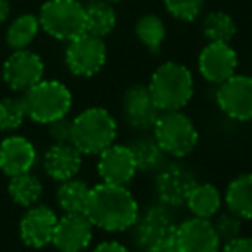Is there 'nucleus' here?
I'll list each match as a JSON object with an SVG mask.
<instances>
[{
  "label": "nucleus",
  "instance_id": "1",
  "mask_svg": "<svg viewBox=\"0 0 252 252\" xmlns=\"http://www.w3.org/2000/svg\"><path fill=\"white\" fill-rule=\"evenodd\" d=\"M140 207L128 187L97 183L90 187L85 216L95 228L107 233H121L131 230Z\"/></svg>",
  "mask_w": 252,
  "mask_h": 252
},
{
  "label": "nucleus",
  "instance_id": "2",
  "mask_svg": "<svg viewBox=\"0 0 252 252\" xmlns=\"http://www.w3.org/2000/svg\"><path fill=\"white\" fill-rule=\"evenodd\" d=\"M149 90L158 104L164 111H182L193 97V74L185 64L168 61L158 66L149 81Z\"/></svg>",
  "mask_w": 252,
  "mask_h": 252
},
{
  "label": "nucleus",
  "instance_id": "3",
  "mask_svg": "<svg viewBox=\"0 0 252 252\" xmlns=\"http://www.w3.org/2000/svg\"><path fill=\"white\" fill-rule=\"evenodd\" d=\"M118 137V121L104 107H88L73 119L71 144L83 156H98Z\"/></svg>",
  "mask_w": 252,
  "mask_h": 252
},
{
  "label": "nucleus",
  "instance_id": "4",
  "mask_svg": "<svg viewBox=\"0 0 252 252\" xmlns=\"http://www.w3.org/2000/svg\"><path fill=\"white\" fill-rule=\"evenodd\" d=\"M26 116L40 125H49L69 114L73 94L57 80H42L23 95Z\"/></svg>",
  "mask_w": 252,
  "mask_h": 252
},
{
  "label": "nucleus",
  "instance_id": "5",
  "mask_svg": "<svg viewBox=\"0 0 252 252\" xmlns=\"http://www.w3.org/2000/svg\"><path fill=\"white\" fill-rule=\"evenodd\" d=\"M152 137L166 156L182 159L192 154L199 144L195 123L183 111H164L152 128Z\"/></svg>",
  "mask_w": 252,
  "mask_h": 252
},
{
  "label": "nucleus",
  "instance_id": "6",
  "mask_svg": "<svg viewBox=\"0 0 252 252\" xmlns=\"http://www.w3.org/2000/svg\"><path fill=\"white\" fill-rule=\"evenodd\" d=\"M38 21L47 35L63 42L87 33V12L78 0H47L40 9Z\"/></svg>",
  "mask_w": 252,
  "mask_h": 252
},
{
  "label": "nucleus",
  "instance_id": "7",
  "mask_svg": "<svg viewBox=\"0 0 252 252\" xmlns=\"http://www.w3.org/2000/svg\"><path fill=\"white\" fill-rule=\"evenodd\" d=\"M66 66L74 76L92 78L105 66L107 47L104 38L83 33L78 38L67 42L66 47Z\"/></svg>",
  "mask_w": 252,
  "mask_h": 252
},
{
  "label": "nucleus",
  "instance_id": "8",
  "mask_svg": "<svg viewBox=\"0 0 252 252\" xmlns=\"http://www.w3.org/2000/svg\"><path fill=\"white\" fill-rule=\"evenodd\" d=\"M216 104L228 119L238 123L252 121V76L251 74H233L218 85Z\"/></svg>",
  "mask_w": 252,
  "mask_h": 252
},
{
  "label": "nucleus",
  "instance_id": "9",
  "mask_svg": "<svg viewBox=\"0 0 252 252\" xmlns=\"http://www.w3.org/2000/svg\"><path fill=\"white\" fill-rule=\"evenodd\" d=\"M147 85H131L121 97V114L125 123L137 131H152L161 116Z\"/></svg>",
  "mask_w": 252,
  "mask_h": 252
},
{
  "label": "nucleus",
  "instance_id": "10",
  "mask_svg": "<svg viewBox=\"0 0 252 252\" xmlns=\"http://www.w3.org/2000/svg\"><path fill=\"white\" fill-rule=\"evenodd\" d=\"M195 183L197 178L189 168L178 164V162L164 164L156 173V197L159 199V204L169 207V209L185 206L187 197Z\"/></svg>",
  "mask_w": 252,
  "mask_h": 252
},
{
  "label": "nucleus",
  "instance_id": "11",
  "mask_svg": "<svg viewBox=\"0 0 252 252\" xmlns=\"http://www.w3.org/2000/svg\"><path fill=\"white\" fill-rule=\"evenodd\" d=\"M45 64L38 54L28 49L14 50L2 67V78L12 92H28L43 80Z\"/></svg>",
  "mask_w": 252,
  "mask_h": 252
},
{
  "label": "nucleus",
  "instance_id": "12",
  "mask_svg": "<svg viewBox=\"0 0 252 252\" xmlns=\"http://www.w3.org/2000/svg\"><path fill=\"white\" fill-rule=\"evenodd\" d=\"M97 173L100 182L126 187L138 173L130 145L112 144L97 156Z\"/></svg>",
  "mask_w": 252,
  "mask_h": 252
},
{
  "label": "nucleus",
  "instance_id": "13",
  "mask_svg": "<svg viewBox=\"0 0 252 252\" xmlns=\"http://www.w3.org/2000/svg\"><path fill=\"white\" fill-rule=\"evenodd\" d=\"M200 76L213 85H221L237 74L238 56L230 43L207 42L197 59Z\"/></svg>",
  "mask_w": 252,
  "mask_h": 252
},
{
  "label": "nucleus",
  "instance_id": "14",
  "mask_svg": "<svg viewBox=\"0 0 252 252\" xmlns=\"http://www.w3.org/2000/svg\"><path fill=\"white\" fill-rule=\"evenodd\" d=\"M59 216L49 206L35 204L28 207L19 220V237L23 244L32 249H45L52 245Z\"/></svg>",
  "mask_w": 252,
  "mask_h": 252
},
{
  "label": "nucleus",
  "instance_id": "15",
  "mask_svg": "<svg viewBox=\"0 0 252 252\" xmlns=\"http://www.w3.org/2000/svg\"><path fill=\"white\" fill-rule=\"evenodd\" d=\"M94 228L83 213H64L57 221L52 245L59 252H83L90 247Z\"/></svg>",
  "mask_w": 252,
  "mask_h": 252
},
{
  "label": "nucleus",
  "instance_id": "16",
  "mask_svg": "<svg viewBox=\"0 0 252 252\" xmlns=\"http://www.w3.org/2000/svg\"><path fill=\"white\" fill-rule=\"evenodd\" d=\"M175 218L169 213V207L162 204L149 206L145 211H140L135 220L133 226V242L140 249H149L159 238L166 237L175 230Z\"/></svg>",
  "mask_w": 252,
  "mask_h": 252
},
{
  "label": "nucleus",
  "instance_id": "17",
  "mask_svg": "<svg viewBox=\"0 0 252 252\" xmlns=\"http://www.w3.org/2000/svg\"><path fill=\"white\" fill-rule=\"evenodd\" d=\"M175 237L182 252H220L221 240L218 238L211 220L189 218L175 226Z\"/></svg>",
  "mask_w": 252,
  "mask_h": 252
},
{
  "label": "nucleus",
  "instance_id": "18",
  "mask_svg": "<svg viewBox=\"0 0 252 252\" xmlns=\"http://www.w3.org/2000/svg\"><path fill=\"white\" fill-rule=\"evenodd\" d=\"M36 149L32 140L21 135H11L0 142V171L9 178L30 173L36 164Z\"/></svg>",
  "mask_w": 252,
  "mask_h": 252
},
{
  "label": "nucleus",
  "instance_id": "19",
  "mask_svg": "<svg viewBox=\"0 0 252 252\" xmlns=\"http://www.w3.org/2000/svg\"><path fill=\"white\" fill-rule=\"evenodd\" d=\"M83 166V154L73 144H52L43 154V169L54 182L76 178Z\"/></svg>",
  "mask_w": 252,
  "mask_h": 252
},
{
  "label": "nucleus",
  "instance_id": "20",
  "mask_svg": "<svg viewBox=\"0 0 252 252\" xmlns=\"http://www.w3.org/2000/svg\"><path fill=\"white\" fill-rule=\"evenodd\" d=\"M185 206L192 213L193 218L200 220H213L223 206V195L220 189L213 183L197 182L187 197Z\"/></svg>",
  "mask_w": 252,
  "mask_h": 252
},
{
  "label": "nucleus",
  "instance_id": "21",
  "mask_svg": "<svg viewBox=\"0 0 252 252\" xmlns=\"http://www.w3.org/2000/svg\"><path fill=\"white\" fill-rule=\"evenodd\" d=\"M223 204L244 221L252 220V173H242L228 183Z\"/></svg>",
  "mask_w": 252,
  "mask_h": 252
},
{
  "label": "nucleus",
  "instance_id": "22",
  "mask_svg": "<svg viewBox=\"0 0 252 252\" xmlns=\"http://www.w3.org/2000/svg\"><path fill=\"white\" fill-rule=\"evenodd\" d=\"M130 149L133 152L135 162H137V169L142 173H158L159 169L164 166L166 154L159 144L156 142L154 137H138L131 140Z\"/></svg>",
  "mask_w": 252,
  "mask_h": 252
},
{
  "label": "nucleus",
  "instance_id": "23",
  "mask_svg": "<svg viewBox=\"0 0 252 252\" xmlns=\"http://www.w3.org/2000/svg\"><path fill=\"white\" fill-rule=\"evenodd\" d=\"M7 192L9 197L12 199V202L28 209V207L38 204V200L42 199L43 185L38 176L30 171V173H23V175L11 176L7 185Z\"/></svg>",
  "mask_w": 252,
  "mask_h": 252
},
{
  "label": "nucleus",
  "instance_id": "24",
  "mask_svg": "<svg viewBox=\"0 0 252 252\" xmlns=\"http://www.w3.org/2000/svg\"><path fill=\"white\" fill-rule=\"evenodd\" d=\"M85 12H87L88 35L105 38L116 28L118 18H116L111 2H107V0H92L90 4L85 5Z\"/></svg>",
  "mask_w": 252,
  "mask_h": 252
},
{
  "label": "nucleus",
  "instance_id": "25",
  "mask_svg": "<svg viewBox=\"0 0 252 252\" xmlns=\"http://www.w3.org/2000/svg\"><path fill=\"white\" fill-rule=\"evenodd\" d=\"M88 193H90V187L83 180L71 178L61 182L56 190L57 206L64 213H85Z\"/></svg>",
  "mask_w": 252,
  "mask_h": 252
},
{
  "label": "nucleus",
  "instance_id": "26",
  "mask_svg": "<svg viewBox=\"0 0 252 252\" xmlns=\"http://www.w3.org/2000/svg\"><path fill=\"white\" fill-rule=\"evenodd\" d=\"M40 32V21L33 14H23L16 18L7 28V45L14 50L28 49V45L36 38Z\"/></svg>",
  "mask_w": 252,
  "mask_h": 252
},
{
  "label": "nucleus",
  "instance_id": "27",
  "mask_svg": "<svg viewBox=\"0 0 252 252\" xmlns=\"http://www.w3.org/2000/svg\"><path fill=\"white\" fill-rule=\"evenodd\" d=\"M135 36L145 49L151 50L152 54H158L161 50L162 43H164L166 26L162 19L158 18V16H142L135 25Z\"/></svg>",
  "mask_w": 252,
  "mask_h": 252
},
{
  "label": "nucleus",
  "instance_id": "28",
  "mask_svg": "<svg viewBox=\"0 0 252 252\" xmlns=\"http://www.w3.org/2000/svg\"><path fill=\"white\" fill-rule=\"evenodd\" d=\"M237 33V25L233 18L223 11L211 12L202 21V35L207 42L230 43Z\"/></svg>",
  "mask_w": 252,
  "mask_h": 252
},
{
  "label": "nucleus",
  "instance_id": "29",
  "mask_svg": "<svg viewBox=\"0 0 252 252\" xmlns=\"http://www.w3.org/2000/svg\"><path fill=\"white\" fill-rule=\"evenodd\" d=\"M26 118L23 97H5L0 100V131H16Z\"/></svg>",
  "mask_w": 252,
  "mask_h": 252
},
{
  "label": "nucleus",
  "instance_id": "30",
  "mask_svg": "<svg viewBox=\"0 0 252 252\" xmlns=\"http://www.w3.org/2000/svg\"><path fill=\"white\" fill-rule=\"evenodd\" d=\"M214 226V230H216V235L218 238L221 240V245L224 244V242H230L233 240V238L240 237L242 235V224H244V220L242 218H238L237 214L230 213V211H223V213H218L216 216H214V221H211Z\"/></svg>",
  "mask_w": 252,
  "mask_h": 252
},
{
  "label": "nucleus",
  "instance_id": "31",
  "mask_svg": "<svg viewBox=\"0 0 252 252\" xmlns=\"http://www.w3.org/2000/svg\"><path fill=\"white\" fill-rule=\"evenodd\" d=\"M206 0H164V7L178 21L192 23L200 16Z\"/></svg>",
  "mask_w": 252,
  "mask_h": 252
},
{
  "label": "nucleus",
  "instance_id": "32",
  "mask_svg": "<svg viewBox=\"0 0 252 252\" xmlns=\"http://www.w3.org/2000/svg\"><path fill=\"white\" fill-rule=\"evenodd\" d=\"M47 126V133L52 138L54 144H71V133H73V119L67 116L59 118L56 121L49 123Z\"/></svg>",
  "mask_w": 252,
  "mask_h": 252
},
{
  "label": "nucleus",
  "instance_id": "33",
  "mask_svg": "<svg viewBox=\"0 0 252 252\" xmlns=\"http://www.w3.org/2000/svg\"><path fill=\"white\" fill-rule=\"evenodd\" d=\"M145 252H182L178 247V242H176L175 230L166 235V237L159 238L158 242H154L151 247L145 249Z\"/></svg>",
  "mask_w": 252,
  "mask_h": 252
},
{
  "label": "nucleus",
  "instance_id": "34",
  "mask_svg": "<svg viewBox=\"0 0 252 252\" xmlns=\"http://www.w3.org/2000/svg\"><path fill=\"white\" fill-rule=\"evenodd\" d=\"M220 252H252V238L240 235L233 240L224 242Z\"/></svg>",
  "mask_w": 252,
  "mask_h": 252
},
{
  "label": "nucleus",
  "instance_id": "35",
  "mask_svg": "<svg viewBox=\"0 0 252 252\" xmlns=\"http://www.w3.org/2000/svg\"><path fill=\"white\" fill-rule=\"evenodd\" d=\"M92 252H130V251H128V247L125 244H121L118 240H105L100 242Z\"/></svg>",
  "mask_w": 252,
  "mask_h": 252
},
{
  "label": "nucleus",
  "instance_id": "36",
  "mask_svg": "<svg viewBox=\"0 0 252 252\" xmlns=\"http://www.w3.org/2000/svg\"><path fill=\"white\" fill-rule=\"evenodd\" d=\"M11 14V5H9L7 0H0V25L5 23V19Z\"/></svg>",
  "mask_w": 252,
  "mask_h": 252
},
{
  "label": "nucleus",
  "instance_id": "37",
  "mask_svg": "<svg viewBox=\"0 0 252 252\" xmlns=\"http://www.w3.org/2000/svg\"><path fill=\"white\" fill-rule=\"evenodd\" d=\"M107 2H119V0H107Z\"/></svg>",
  "mask_w": 252,
  "mask_h": 252
}]
</instances>
